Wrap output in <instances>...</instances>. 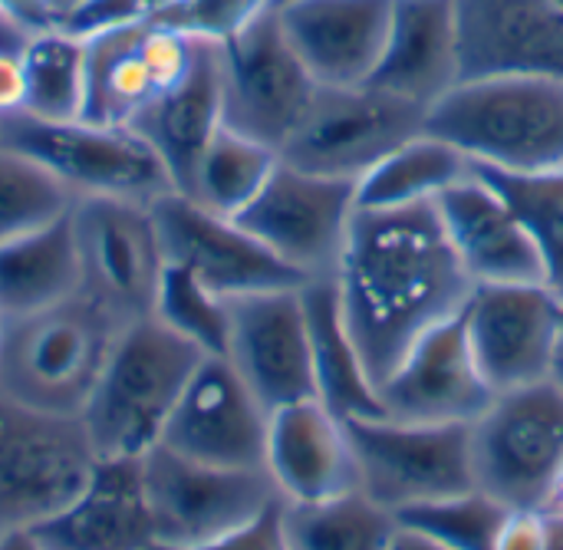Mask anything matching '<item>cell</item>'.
<instances>
[{
    "mask_svg": "<svg viewBox=\"0 0 563 550\" xmlns=\"http://www.w3.org/2000/svg\"><path fill=\"white\" fill-rule=\"evenodd\" d=\"M511 508L485 495L482 488L409 508L399 518L402 528L422 531L452 550H495Z\"/></svg>",
    "mask_w": 563,
    "mask_h": 550,
    "instance_id": "obj_35",
    "label": "cell"
},
{
    "mask_svg": "<svg viewBox=\"0 0 563 550\" xmlns=\"http://www.w3.org/2000/svg\"><path fill=\"white\" fill-rule=\"evenodd\" d=\"M284 531L290 550H389L399 518L356 488L327 502H284Z\"/></svg>",
    "mask_w": 563,
    "mask_h": 550,
    "instance_id": "obj_30",
    "label": "cell"
},
{
    "mask_svg": "<svg viewBox=\"0 0 563 550\" xmlns=\"http://www.w3.org/2000/svg\"><path fill=\"white\" fill-rule=\"evenodd\" d=\"M201 356L155 317L122 327L79 413L96 459H142L155 449Z\"/></svg>",
    "mask_w": 563,
    "mask_h": 550,
    "instance_id": "obj_3",
    "label": "cell"
},
{
    "mask_svg": "<svg viewBox=\"0 0 563 550\" xmlns=\"http://www.w3.org/2000/svg\"><path fill=\"white\" fill-rule=\"evenodd\" d=\"M462 317L478 370L495 396L554 380L563 300L548 284L475 287Z\"/></svg>",
    "mask_w": 563,
    "mask_h": 550,
    "instance_id": "obj_14",
    "label": "cell"
},
{
    "mask_svg": "<svg viewBox=\"0 0 563 550\" xmlns=\"http://www.w3.org/2000/svg\"><path fill=\"white\" fill-rule=\"evenodd\" d=\"M188 550H290L287 531H284V502L271 505L251 525H244V528H238V531H231L211 544Z\"/></svg>",
    "mask_w": 563,
    "mask_h": 550,
    "instance_id": "obj_39",
    "label": "cell"
},
{
    "mask_svg": "<svg viewBox=\"0 0 563 550\" xmlns=\"http://www.w3.org/2000/svg\"><path fill=\"white\" fill-rule=\"evenodd\" d=\"M172 0H79L59 16V30L79 40H92L109 30L152 23Z\"/></svg>",
    "mask_w": 563,
    "mask_h": 550,
    "instance_id": "obj_38",
    "label": "cell"
},
{
    "mask_svg": "<svg viewBox=\"0 0 563 550\" xmlns=\"http://www.w3.org/2000/svg\"><path fill=\"white\" fill-rule=\"evenodd\" d=\"M224 125V92H221V40L201 36L191 73L158 92L125 129L142 135L162 158L175 191H185L198 158L208 142Z\"/></svg>",
    "mask_w": 563,
    "mask_h": 550,
    "instance_id": "obj_24",
    "label": "cell"
},
{
    "mask_svg": "<svg viewBox=\"0 0 563 550\" xmlns=\"http://www.w3.org/2000/svg\"><path fill=\"white\" fill-rule=\"evenodd\" d=\"M300 297H303L307 327H310L317 399L343 422L386 416L379 389H376V383L360 356V346L346 327L333 277L307 280L300 287Z\"/></svg>",
    "mask_w": 563,
    "mask_h": 550,
    "instance_id": "obj_26",
    "label": "cell"
},
{
    "mask_svg": "<svg viewBox=\"0 0 563 550\" xmlns=\"http://www.w3.org/2000/svg\"><path fill=\"white\" fill-rule=\"evenodd\" d=\"M33 535L43 550H155L142 459H96L82 492Z\"/></svg>",
    "mask_w": 563,
    "mask_h": 550,
    "instance_id": "obj_23",
    "label": "cell"
},
{
    "mask_svg": "<svg viewBox=\"0 0 563 550\" xmlns=\"http://www.w3.org/2000/svg\"><path fill=\"white\" fill-rule=\"evenodd\" d=\"M478 172L488 175L508 195V201L534 231L548 267V287L563 300V172H551V175H505L488 168Z\"/></svg>",
    "mask_w": 563,
    "mask_h": 550,
    "instance_id": "obj_36",
    "label": "cell"
},
{
    "mask_svg": "<svg viewBox=\"0 0 563 550\" xmlns=\"http://www.w3.org/2000/svg\"><path fill=\"white\" fill-rule=\"evenodd\" d=\"M541 550H563L561 508H544V512H541Z\"/></svg>",
    "mask_w": 563,
    "mask_h": 550,
    "instance_id": "obj_42",
    "label": "cell"
},
{
    "mask_svg": "<svg viewBox=\"0 0 563 550\" xmlns=\"http://www.w3.org/2000/svg\"><path fill=\"white\" fill-rule=\"evenodd\" d=\"M76 3H79V0H53V7H56V13H59V16H63L69 7H76Z\"/></svg>",
    "mask_w": 563,
    "mask_h": 550,
    "instance_id": "obj_47",
    "label": "cell"
},
{
    "mask_svg": "<svg viewBox=\"0 0 563 550\" xmlns=\"http://www.w3.org/2000/svg\"><path fill=\"white\" fill-rule=\"evenodd\" d=\"M0 142L43 162L76 198H125L155 205L175 191L152 145L125 125L0 119Z\"/></svg>",
    "mask_w": 563,
    "mask_h": 550,
    "instance_id": "obj_10",
    "label": "cell"
},
{
    "mask_svg": "<svg viewBox=\"0 0 563 550\" xmlns=\"http://www.w3.org/2000/svg\"><path fill=\"white\" fill-rule=\"evenodd\" d=\"M280 155L271 145H261L228 125L208 142L205 155L195 165V175L181 195L198 201L201 208L238 218L267 185Z\"/></svg>",
    "mask_w": 563,
    "mask_h": 550,
    "instance_id": "obj_31",
    "label": "cell"
},
{
    "mask_svg": "<svg viewBox=\"0 0 563 550\" xmlns=\"http://www.w3.org/2000/svg\"><path fill=\"white\" fill-rule=\"evenodd\" d=\"M0 550H43V544L36 541V535L30 528H23V531L0 535Z\"/></svg>",
    "mask_w": 563,
    "mask_h": 550,
    "instance_id": "obj_44",
    "label": "cell"
},
{
    "mask_svg": "<svg viewBox=\"0 0 563 550\" xmlns=\"http://www.w3.org/2000/svg\"><path fill=\"white\" fill-rule=\"evenodd\" d=\"M426 132L452 142L475 168L505 175L563 172V79H462L429 109Z\"/></svg>",
    "mask_w": 563,
    "mask_h": 550,
    "instance_id": "obj_2",
    "label": "cell"
},
{
    "mask_svg": "<svg viewBox=\"0 0 563 550\" xmlns=\"http://www.w3.org/2000/svg\"><path fill=\"white\" fill-rule=\"evenodd\" d=\"M152 317L165 323L172 333L198 346L205 356H224L228 353V333H231V307L224 297H218L208 284H201L191 271L178 264H165Z\"/></svg>",
    "mask_w": 563,
    "mask_h": 550,
    "instance_id": "obj_34",
    "label": "cell"
},
{
    "mask_svg": "<svg viewBox=\"0 0 563 550\" xmlns=\"http://www.w3.org/2000/svg\"><path fill=\"white\" fill-rule=\"evenodd\" d=\"M228 307L231 333L224 356L267 406V413L317 399L310 327L300 287L234 297Z\"/></svg>",
    "mask_w": 563,
    "mask_h": 550,
    "instance_id": "obj_17",
    "label": "cell"
},
{
    "mask_svg": "<svg viewBox=\"0 0 563 550\" xmlns=\"http://www.w3.org/2000/svg\"><path fill=\"white\" fill-rule=\"evenodd\" d=\"M152 215L168 264L191 271L224 300L264 290H294L307 284L234 218L214 215L181 191L158 198Z\"/></svg>",
    "mask_w": 563,
    "mask_h": 550,
    "instance_id": "obj_15",
    "label": "cell"
},
{
    "mask_svg": "<svg viewBox=\"0 0 563 550\" xmlns=\"http://www.w3.org/2000/svg\"><path fill=\"white\" fill-rule=\"evenodd\" d=\"M69 228L79 251L82 290L115 323L152 317L165 274V251L152 205L125 198H76Z\"/></svg>",
    "mask_w": 563,
    "mask_h": 550,
    "instance_id": "obj_12",
    "label": "cell"
},
{
    "mask_svg": "<svg viewBox=\"0 0 563 550\" xmlns=\"http://www.w3.org/2000/svg\"><path fill=\"white\" fill-rule=\"evenodd\" d=\"M356 208V182L313 175L280 158L261 195L234 221L303 280H323L336 274Z\"/></svg>",
    "mask_w": 563,
    "mask_h": 550,
    "instance_id": "obj_13",
    "label": "cell"
},
{
    "mask_svg": "<svg viewBox=\"0 0 563 550\" xmlns=\"http://www.w3.org/2000/svg\"><path fill=\"white\" fill-rule=\"evenodd\" d=\"M320 82L294 50L277 7L221 40L224 125L277 155L310 109Z\"/></svg>",
    "mask_w": 563,
    "mask_h": 550,
    "instance_id": "obj_11",
    "label": "cell"
},
{
    "mask_svg": "<svg viewBox=\"0 0 563 550\" xmlns=\"http://www.w3.org/2000/svg\"><path fill=\"white\" fill-rule=\"evenodd\" d=\"M76 195L33 155L0 142V244L69 218Z\"/></svg>",
    "mask_w": 563,
    "mask_h": 550,
    "instance_id": "obj_33",
    "label": "cell"
},
{
    "mask_svg": "<svg viewBox=\"0 0 563 550\" xmlns=\"http://www.w3.org/2000/svg\"><path fill=\"white\" fill-rule=\"evenodd\" d=\"M3 320H7V314H3V310H0V330H3Z\"/></svg>",
    "mask_w": 563,
    "mask_h": 550,
    "instance_id": "obj_48",
    "label": "cell"
},
{
    "mask_svg": "<svg viewBox=\"0 0 563 550\" xmlns=\"http://www.w3.org/2000/svg\"><path fill=\"white\" fill-rule=\"evenodd\" d=\"M271 413L228 356H201L185 383L162 442L165 449L218 469H264Z\"/></svg>",
    "mask_w": 563,
    "mask_h": 550,
    "instance_id": "obj_16",
    "label": "cell"
},
{
    "mask_svg": "<svg viewBox=\"0 0 563 550\" xmlns=\"http://www.w3.org/2000/svg\"><path fill=\"white\" fill-rule=\"evenodd\" d=\"M396 0H284L280 23L320 86H360L379 69Z\"/></svg>",
    "mask_w": 563,
    "mask_h": 550,
    "instance_id": "obj_21",
    "label": "cell"
},
{
    "mask_svg": "<svg viewBox=\"0 0 563 550\" xmlns=\"http://www.w3.org/2000/svg\"><path fill=\"white\" fill-rule=\"evenodd\" d=\"M389 550H452V548H445V544L432 541V538H429V535H422V531H412V528H402V525H399V531H396V538H393Z\"/></svg>",
    "mask_w": 563,
    "mask_h": 550,
    "instance_id": "obj_43",
    "label": "cell"
},
{
    "mask_svg": "<svg viewBox=\"0 0 563 550\" xmlns=\"http://www.w3.org/2000/svg\"><path fill=\"white\" fill-rule=\"evenodd\" d=\"M554 383L563 389V327H561V346H558V363H554Z\"/></svg>",
    "mask_w": 563,
    "mask_h": 550,
    "instance_id": "obj_46",
    "label": "cell"
},
{
    "mask_svg": "<svg viewBox=\"0 0 563 550\" xmlns=\"http://www.w3.org/2000/svg\"><path fill=\"white\" fill-rule=\"evenodd\" d=\"M284 0H172L155 23L178 26L195 36H211V40H228L261 13L280 7Z\"/></svg>",
    "mask_w": 563,
    "mask_h": 550,
    "instance_id": "obj_37",
    "label": "cell"
},
{
    "mask_svg": "<svg viewBox=\"0 0 563 550\" xmlns=\"http://www.w3.org/2000/svg\"><path fill=\"white\" fill-rule=\"evenodd\" d=\"M82 290L69 218L0 244V310L7 317L63 304Z\"/></svg>",
    "mask_w": 563,
    "mask_h": 550,
    "instance_id": "obj_27",
    "label": "cell"
},
{
    "mask_svg": "<svg viewBox=\"0 0 563 550\" xmlns=\"http://www.w3.org/2000/svg\"><path fill=\"white\" fill-rule=\"evenodd\" d=\"M333 284L376 389L429 330L459 317L475 294L435 201L356 208Z\"/></svg>",
    "mask_w": 563,
    "mask_h": 550,
    "instance_id": "obj_1",
    "label": "cell"
},
{
    "mask_svg": "<svg viewBox=\"0 0 563 550\" xmlns=\"http://www.w3.org/2000/svg\"><path fill=\"white\" fill-rule=\"evenodd\" d=\"M23 112L43 122H79L86 96V40L53 26L33 33L23 50Z\"/></svg>",
    "mask_w": 563,
    "mask_h": 550,
    "instance_id": "obj_32",
    "label": "cell"
},
{
    "mask_svg": "<svg viewBox=\"0 0 563 550\" xmlns=\"http://www.w3.org/2000/svg\"><path fill=\"white\" fill-rule=\"evenodd\" d=\"M462 79H563V0H455Z\"/></svg>",
    "mask_w": 563,
    "mask_h": 550,
    "instance_id": "obj_20",
    "label": "cell"
},
{
    "mask_svg": "<svg viewBox=\"0 0 563 550\" xmlns=\"http://www.w3.org/2000/svg\"><path fill=\"white\" fill-rule=\"evenodd\" d=\"M0 16L20 23L30 33H43L59 23L53 0H0Z\"/></svg>",
    "mask_w": 563,
    "mask_h": 550,
    "instance_id": "obj_40",
    "label": "cell"
},
{
    "mask_svg": "<svg viewBox=\"0 0 563 550\" xmlns=\"http://www.w3.org/2000/svg\"><path fill=\"white\" fill-rule=\"evenodd\" d=\"M369 82L426 109L449 96L462 82L455 0H396L386 50Z\"/></svg>",
    "mask_w": 563,
    "mask_h": 550,
    "instance_id": "obj_25",
    "label": "cell"
},
{
    "mask_svg": "<svg viewBox=\"0 0 563 550\" xmlns=\"http://www.w3.org/2000/svg\"><path fill=\"white\" fill-rule=\"evenodd\" d=\"M96 452L79 416L43 413L0 393V535L59 515L86 485Z\"/></svg>",
    "mask_w": 563,
    "mask_h": 550,
    "instance_id": "obj_7",
    "label": "cell"
},
{
    "mask_svg": "<svg viewBox=\"0 0 563 550\" xmlns=\"http://www.w3.org/2000/svg\"><path fill=\"white\" fill-rule=\"evenodd\" d=\"M119 330L122 323L86 294L7 317L0 330V393L43 413L79 416Z\"/></svg>",
    "mask_w": 563,
    "mask_h": 550,
    "instance_id": "obj_4",
    "label": "cell"
},
{
    "mask_svg": "<svg viewBox=\"0 0 563 550\" xmlns=\"http://www.w3.org/2000/svg\"><path fill=\"white\" fill-rule=\"evenodd\" d=\"M426 122V106L386 86H320L280 158L313 175L360 182L399 145L422 135Z\"/></svg>",
    "mask_w": 563,
    "mask_h": 550,
    "instance_id": "obj_6",
    "label": "cell"
},
{
    "mask_svg": "<svg viewBox=\"0 0 563 550\" xmlns=\"http://www.w3.org/2000/svg\"><path fill=\"white\" fill-rule=\"evenodd\" d=\"M548 508H561L563 512V469L561 475H558V485H554V495H551V505Z\"/></svg>",
    "mask_w": 563,
    "mask_h": 550,
    "instance_id": "obj_45",
    "label": "cell"
},
{
    "mask_svg": "<svg viewBox=\"0 0 563 550\" xmlns=\"http://www.w3.org/2000/svg\"><path fill=\"white\" fill-rule=\"evenodd\" d=\"M142 26H122L86 40L82 122L129 125L155 99V82L139 50Z\"/></svg>",
    "mask_w": 563,
    "mask_h": 550,
    "instance_id": "obj_29",
    "label": "cell"
},
{
    "mask_svg": "<svg viewBox=\"0 0 563 550\" xmlns=\"http://www.w3.org/2000/svg\"><path fill=\"white\" fill-rule=\"evenodd\" d=\"M462 314L429 330L379 383L389 419L472 426L492 406L495 389L478 370Z\"/></svg>",
    "mask_w": 563,
    "mask_h": 550,
    "instance_id": "obj_18",
    "label": "cell"
},
{
    "mask_svg": "<svg viewBox=\"0 0 563 550\" xmlns=\"http://www.w3.org/2000/svg\"><path fill=\"white\" fill-rule=\"evenodd\" d=\"M264 469L290 505L327 502L360 488L346 422L320 399L290 403L271 413Z\"/></svg>",
    "mask_w": 563,
    "mask_h": 550,
    "instance_id": "obj_22",
    "label": "cell"
},
{
    "mask_svg": "<svg viewBox=\"0 0 563 550\" xmlns=\"http://www.w3.org/2000/svg\"><path fill=\"white\" fill-rule=\"evenodd\" d=\"M360 492L402 515L409 508L442 502L475 485L472 426L402 422L389 416L346 422Z\"/></svg>",
    "mask_w": 563,
    "mask_h": 550,
    "instance_id": "obj_8",
    "label": "cell"
},
{
    "mask_svg": "<svg viewBox=\"0 0 563 550\" xmlns=\"http://www.w3.org/2000/svg\"><path fill=\"white\" fill-rule=\"evenodd\" d=\"M142 482L152 512L155 550L211 544L284 502L267 469L201 465L165 446L142 455Z\"/></svg>",
    "mask_w": 563,
    "mask_h": 550,
    "instance_id": "obj_9",
    "label": "cell"
},
{
    "mask_svg": "<svg viewBox=\"0 0 563 550\" xmlns=\"http://www.w3.org/2000/svg\"><path fill=\"white\" fill-rule=\"evenodd\" d=\"M475 172L472 158L452 142L422 132L386 155L373 172L356 182L360 208H406L439 201L452 185Z\"/></svg>",
    "mask_w": 563,
    "mask_h": 550,
    "instance_id": "obj_28",
    "label": "cell"
},
{
    "mask_svg": "<svg viewBox=\"0 0 563 550\" xmlns=\"http://www.w3.org/2000/svg\"><path fill=\"white\" fill-rule=\"evenodd\" d=\"M495 550H541V512H511Z\"/></svg>",
    "mask_w": 563,
    "mask_h": 550,
    "instance_id": "obj_41",
    "label": "cell"
},
{
    "mask_svg": "<svg viewBox=\"0 0 563 550\" xmlns=\"http://www.w3.org/2000/svg\"><path fill=\"white\" fill-rule=\"evenodd\" d=\"M435 208L475 287L548 284L534 231L488 175L475 168L468 178L452 185Z\"/></svg>",
    "mask_w": 563,
    "mask_h": 550,
    "instance_id": "obj_19",
    "label": "cell"
},
{
    "mask_svg": "<svg viewBox=\"0 0 563 550\" xmlns=\"http://www.w3.org/2000/svg\"><path fill=\"white\" fill-rule=\"evenodd\" d=\"M475 485L511 512H544L563 469V389L498 393L472 422Z\"/></svg>",
    "mask_w": 563,
    "mask_h": 550,
    "instance_id": "obj_5",
    "label": "cell"
}]
</instances>
